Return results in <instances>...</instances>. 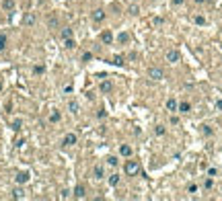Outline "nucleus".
Segmentation results:
<instances>
[{
	"mask_svg": "<svg viewBox=\"0 0 222 201\" xmlns=\"http://www.w3.org/2000/svg\"><path fill=\"white\" fill-rule=\"evenodd\" d=\"M123 170H126L128 177H134V175H138V172H140V164L136 160H128V162H126V166H123Z\"/></svg>",
	"mask_w": 222,
	"mask_h": 201,
	"instance_id": "f257e3e1",
	"label": "nucleus"
},
{
	"mask_svg": "<svg viewBox=\"0 0 222 201\" xmlns=\"http://www.w3.org/2000/svg\"><path fill=\"white\" fill-rule=\"evenodd\" d=\"M163 76H165V74H163V70L158 68V66H152V68L148 70V78H150V80H160Z\"/></svg>",
	"mask_w": 222,
	"mask_h": 201,
	"instance_id": "f03ea898",
	"label": "nucleus"
},
{
	"mask_svg": "<svg viewBox=\"0 0 222 201\" xmlns=\"http://www.w3.org/2000/svg\"><path fill=\"white\" fill-rule=\"evenodd\" d=\"M29 172H27V170H21V172H17V177H15V183H17V185H25V183H27V181H29Z\"/></svg>",
	"mask_w": 222,
	"mask_h": 201,
	"instance_id": "7ed1b4c3",
	"label": "nucleus"
},
{
	"mask_svg": "<svg viewBox=\"0 0 222 201\" xmlns=\"http://www.w3.org/2000/svg\"><path fill=\"white\" fill-rule=\"evenodd\" d=\"M91 19H93L95 23H101V21L105 19V10H103V8H97V10H93V15H91Z\"/></svg>",
	"mask_w": 222,
	"mask_h": 201,
	"instance_id": "20e7f679",
	"label": "nucleus"
},
{
	"mask_svg": "<svg viewBox=\"0 0 222 201\" xmlns=\"http://www.w3.org/2000/svg\"><path fill=\"white\" fill-rule=\"evenodd\" d=\"M62 144H64V146H74V144H76V133H66Z\"/></svg>",
	"mask_w": 222,
	"mask_h": 201,
	"instance_id": "39448f33",
	"label": "nucleus"
},
{
	"mask_svg": "<svg viewBox=\"0 0 222 201\" xmlns=\"http://www.w3.org/2000/svg\"><path fill=\"white\" fill-rule=\"evenodd\" d=\"M167 62H171V64L179 62V51H175V49H169V51H167Z\"/></svg>",
	"mask_w": 222,
	"mask_h": 201,
	"instance_id": "423d86ee",
	"label": "nucleus"
},
{
	"mask_svg": "<svg viewBox=\"0 0 222 201\" xmlns=\"http://www.w3.org/2000/svg\"><path fill=\"white\" fill-rule=\"evenodd\" d=\"M10 197H12V199H25V191L21 189V187H17V189L10 191Z\"/></svg>",
	"mask_w": 222,
	"mask_h": 201,
	"instance_id": "0eeeda50",
	"label": "nucleus"
},
{
	"mask_svg": "<svg viewBox=\"0 0 222 201\" xmlns=\"http://www.w3.org/2000/svg\"><path fill=\"white\" fill-rule=\"evenodd\" d=\"M35 21H37V19H35V15H33V12H27V15H25V19H23V23L27 25V27H33V25H35Z\"/></svg>",
	"mask_w": 222,
	"mask_h": 201,
	"instance_id": "6e6552de",
	"label": "nucleus"
},
{
	"mask_svg": "<svg viewBox=\"0 0 222 201\" xmlns=\"http://www.w3.org/2000/svg\"><path fill=\"white\" fill-rule=\"evenodd\" d=\"M119 154L126 156V158H130V156H132V148H130L128 144H121V146H119Z\"/></svg>",
	"mask_w": 222,
	"mask_h": 201,
	"instance_id": "1a4fd4ad",
	"label": "nucleus"
},
{
	"mask_svg": "<svg viewBox=\"0 0 222 201\" xmlns=\"http://www.w3.org/2000/svg\"><path fill=\"white\" fill-rule=\"evenodd\" d=\"M101 41H103V43H111V41H113V35H111V31H103V33H101Z\"/></svg>",
	"mask_w": 222,
	"mask_h": 201,
	"instance_id": "9d476101",
	"label": "nucleus"
},
{
	"mask_svg": "<svg viewBox=\"0 0 222 201\" xmlns=\"http://www.w3.org/2000/svg\"><path fill=\"white\" fill-rule=\"evenodd\" d=\"M84 195H86V191H84V187H82V185L74 187V197H76V199H82Z\"/></svg>",
	"mask_w": 222,
	"mask_h": 201,
	"instance_id": "9b49d317",
	"label": "nucleus"
},
{
	"mask_svg": "<svg viewBox=\"0 0 222 201\" xmlns=\"http://www.w3.org/2000/svg\"><path fill=\"white\" fill-rule=\"evenodd\" d=\"M58 121H60V111L54 109V111L49 113V123H58Z\"/></svg>",
	"mask_w": 222,
	"mask_h": 201,
	"instance_id": "f8f14e48",
	"label": "nucleus"
},
{
	"mask_svg": "<svg viewBox=\"0 0 222 201\" xmlns=\"http://www.w3.org/2000/svg\"><path fill=\"white\" fill-rule=\"evenodd\" d=\"M177 107H179V105H177L175 98H169V101H167V109H169V111H177Z\"/></svg>",
	"mask_w": 222,
	"mask_h": 201,
	"instance_id": "ddd939ff",
	"label": "nucleus"
},
{
	"mask_svg": "<svg viewBox=\"0 0 222 201\" xmlns=\"http://www.w3.org/2000/svg\"><path fill=\"white\" fill-rule=\"evenodd\" d=\"M93 172H95V179H103V166H101V164H97V166L93 168Z\"/></svg>",
	"mask_w": 222,
	"mask_h": 201,
	"instance_id": "4468645a",
	"label": "nucleus"
},
{
	"mask_svg": "<svg viewBox=\"0 0 222 201\" xmlns=\"http://www.w3.org/2000/svg\"><path fill=\"white\" fill-rule=\"evenodd\" d=\"M2 8H4V10H12V8H15V0H4V2H2Z\"/></svg>",
	"mask_w": 222,
	"mask_h": 201,
	"instance_id": "2eb2a0df",
	"label": "nucleus"
},
{
	"mask_svg": "<svg viewBox=\"0 0 222 201\" xmlns=\"http://www.w3.org/2000/svg\"><path fill=\"white\" fill-rule=\"evenodd\" d=\"M68 109H70L72 113H78V111H80V107H78V103H76V101H70V103H68Z\"/></svg>",
	"mask_w": 222,
	"mask_h": 201,
	"instance_id": "dca6fc26",
	"label": "nucleus"
},
{
	"mask_svg": "<svg viewBox=\"0 0 222 201\" xmlns=\"http://www.w3.org/2000/svg\"><path fill=\"white\" fill-rule=\"evenodd\" d=\"M101 90H103V93H111V82L103 80V82H101Z\"/></svg>",
	"mask_w": 222,
	"mask_h": 201,
	"instance_id": "f3484780",
	"label": "nucleus"
},
{
	"mask_svg": "<svg viewBox=\"0 0 222 201\" xmlns=\"http://www.w3.org/2000/svg\"><path fill=\"white\" fill-rule=\"evenodd\" d=\"M62 37H64V39H70V37H72V29H70V27L62 29Z\"/></svg>",
	"mask_w": 222,
	"mask_h": 201,
	"instance_id": "a211bd4d",
	"label": "nucleus"
},
{
	"mask_svg": "<svg viewBox=\"0 0 222 201\" xmlns=\"http://www.w3.org/2000/svg\"><path fill=\"white\" fill-rule=\"evenodd\" d=\"M119 183V175H111V177H109V185L111 187H115Z\"/></svg>",
	"mask_w": 222,
	"mask_h": 201,
	"instance_id": "6ab92c4d",
	"label": "nucleus"
},
{
	"mask_svg": "<svg viewBox=\"0 0 222 201\" xmlns=\"http://www.w3.org/2000/svg\"><path fill=\"white\" fill-rule=\"evenodd\" d=\"M179 111H181V113H187L189 111V109H191V105H189V103H181V105H179Z\"/></svg>",
	"mask_w": 222,
	"mask_h": 201,
	"instance_id": "aec40b11",
	"label": "nucleus"
},
{
	"mask_svg": "<svg viewBox=\"0 0 222 201\" xmlns=\"http://www.w3.org/2000/svg\"><path fill=\"white\" fill-rule=\"evenodd\" d=\"M107 164H109V166H117V156H109Z\"/></svg>",
	"mask_w": 222,
	"mask_h": 201,
	"instance_id": "412c9836",
	"label": "nucleus"
},
{
	"mask_svg": "<svg viewBox=\"0 0 222 201\" xmlns=\"http://www.w3.org/2000/svg\"><path fill=\"white\" fill-rule=\"evenodd\" d=\"M4 47H6V37L0 35V51H4Z\"/></svg>",
	"mask_w": 222,
	"mask_h": 201,
	"instance_id": "4be33fe9",
	"label": "nucleus"
},
{
	"mask_svg": "<svg viewBox=\"0 0 222 201\" xmlns=\"http://www.w3.org/2000/svg\"><path fill=\"white\" fill-rule=\"evenodd\" d=\"M113 64H115V66H121V64H123V58H121V55H115V58H113Z\"/></svg>",
	"mask_w": 222,
	"mask_h": 201,
	"instance_id": "5701e85b",
	"label": "nucleus"
},
{
	"mask_svg": "<svg viewBox=\"0 0 222 201\" xmlns=\"http://www.w3.org/2000/svg\"><path fill=\"white\" fill-rule=\"evenodd\" d=\"M21 125H23L21 119H15V121H12V129H21Z\"/></svg>",
	"mask_w": 222,
	"mask_h": 201,
	"instance_id": "b1692460",
	"label": "nucleus"
},
{
	"mask_svg": "<svg viewBox=\"0 0 222 201\" xmlns=\"http://www.w3.org/2000/svg\"><path fill=\"white\" fill-rule=\"evenodd\" d=\"M138 12H140V8H138L136 4H132V6H130V15H138Z\"/></svg>",
	"mask_w": 222,
	"mask_h": 201,
	"instance_id": "393cba45",
	"label": "nucleus"
},
{
	"mask_svg": "<svg viewBox=\"0 0 222 201\" xmlns=\"http://www.w3.org/2000/svg\"><path fill=\"white\" fill-rule=\"evenodd\" d=\"M154 133H156V136H163V133H165V127H163V125H158V127L154 129Z\"/></svg>",
	"mask_w": 222,
	"mask_h": 201,
	"instance_id": "a878e982",
	"label": "nucleus"
},
{
	"mask_svg": "<svg viewBox=\"0 0 222 201\" xmlns=\"http://www.w3.org/2000/svg\"><path fill=\"white\" fill-rule=\"evenodd\" d=\"M43 70H45L43 66H35V68H33V72H35V74H43Z\"/></svg>",
	"mask_w": 222,
	"mask_h": 201,
	"instance_id": "bb28decb",
	"label": "nucleus"
},
{
	"mask_svg": "<svg viewBox=\"0 0 222 201\" xmlns=\"http://www.w3.org/2000/svg\"><path fill=\"white\" fill-rule=\"evenodd\" d=\"M66 47H68V49H72V47H74V41H72V37H70V39H66Z\"/></svg>",
	"mask_w": 222,
	"mask_h": 201,
	"instance_id": "cd10ccee",
	"label": "nucleus"
},
{
	"mask_svg": "<svg viewBox=\"0 0 222 201\" xmlns=\"http://www.w3.org/2000/svg\"><path fill=\"white\" fill-rule=\"evenodd\" d=\"M208 175H210V177H216L218 170H216V168H208Z\"/></svg>",
	"mask_w": 222,
	"mask_h": 201,
	"instance_id": "c85d7f7f",
	"label": "nucleus"
},
{
	"mask_svg": "<svg viewBox=\"0 0 222 201\" xmlns=\"http://www.w3.org/2000/svg\"><path fill=\"white\" fill-rule=\"evenodd\" d=\"M195 23L197 25H204V23H206V19H204V17H195Z\"/></svg>",
	"mask_w": 222,
	"mask_h": 201,
	"instance_id": "c756f323",
	"label": "nucleus"
},
{
	"mask_svg": "<svg viewBox=\"0 0 222 201\" xmlns=\"http://www.w3.org/2000/svg\"><path fill=\"white\" fill-rule=\"evenodd\" d=\"M171 123H173V125H179V117H175V115H173V117H171Z\"/></svg>",
	"mask_w": 222,
	"mask_h": 201,
	"instance_id": "7c9ffc66",
	"label": "nucleus"
},
{
	"mask_svg": "<svg viewBox=\"0 0 222 201\" xmlns=\"http://www.w3.org/2000/svg\"><path fill=\"white\" fill-rule=\"evenodd\" d=\"M204 133H206V136H212V129H210V127L206 125V127H204Z\"/></svg>",
	"mask_w": 222,
	"mask_h": 201,
	"instance_id": "2f4dec72",
	"label": "nucleus"
},
{
	"mask_svg": "<svg viewBox=\"0 0 222 201\" xmlns=\"http://www.w3.org/2000/svg\"><path fill=\"white\" fill-rule=\"evenodd\" d=\"M187 191H189V193H195V191H197V187H195V185H189Z\"/></svg>",
	"mask_w": 222,
	"mask_h": 201,
	"instance_id": "473e14b6",
	"label": "nucleus"
},
{
	"mask_svg": "<svg viewBox=\"0 0 222 201\" xmlns=\"http://www.w3.org/2000/svg\"><path fill=\"white\" fill-rule=\"evenodd\" d=\"M60 197H62V199H66V197H70V193H68V191H62V193H60Z\"/></svg>",
	"mask_w": 222,
	"mask_h": 201,
	"instance_id": "72a5a7b5",
	"label": "nucleus"
},
{
	"mask_svg": "<svg viewBox=\"0 0 222 201\" xmlns=\"http://www.w3.org/2000/svg\"><path fill=\"white\" fill-rule=\"evenodd\" d=\"M173 4H175V6H179V4H183V0H173Z\"/></svg>",
	"mask_w": 222,
	"mask_h": 201,
	"instance_id": "f704fd0d",
	"label": "nucleus"
},
{
	"mask_svg": "<svg viewBox=\"0 0 222 201\" xmlns=\"http://www.w3.org/2000/svg\"><path fill=\"white\" fill-rule=\"evenodd\" d=\"M195 2H204V0H195Z\"/></svg>",
	"mask_w": 222,
	"mask_h": 201,
	"instance_id": "c9c22d12",
	"label": "nucleus"
}]
</instances>
